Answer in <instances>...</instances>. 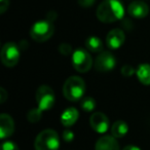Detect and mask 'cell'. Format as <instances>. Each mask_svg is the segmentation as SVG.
<instances>
[{"label":"cell","instance_id":"obj_27","mask_svg":"<svg viewBox=\"0 0 150 150\" xmlns=\"http://www.w3.org/2000/svg\"><path fill=\"white\" fill-rule=\"evenodd\" d=\"M122 150H142L141 148H139L138 146L135 145H129V146H125Z\"/></svg>","mask_w":150,"mask_h":150},{"label":"cell","instance_id":"obj_6","mask_svg":"<svg viewBox=\"0 0 150 150\" xmlns=\"http://www.w3.org/2000/svg\"><path fill=\"white\" fill-rule=\"evenodd\" d=\"M36 102L42 112L52 109L56 102V95L52 88L45 84L40 86L36 91Z\"/></svg>","mask_w":150,"mask_h":150},{"label":"cell","instance_id":"obj_17","mask_svg":"<svg viewBox=\"0 0 150 150\" xmlns=\"http://www.w3.org/2000/svg\"><path fill=\"white\" fill-rule=\"evenodd\" d=\"M129 132V125L127 122L123 120H117L113 123L112 127H111V133L112 136L115 138H122Z\"/></svg>","mask_w":150,"mask_h":150},{"label":"cell","instance_id":"obj_7","mask_svg":"<svg viewBox=\"0 0 150 150\" xmlns=\"http://www.w3.org/2000/svg\"><path fill=\"white\" fill-rule=\"evenodd\" d=\"M1 62L5 67L13 68L19 63L20 56V48L18 44L15 42H6L1 48Z\"/></svg>","mask_w":150,"mask_h":150},{"label":"cell","instance_id":"obj_14","mask_svg":"<svg viewBox=\"0 0 150 150\" xmlns=\"http://www.w3.org/2000/svg\"><path fill=\"white\" fill-rule=\"evenodd\" d=\"M78 117H79V112L77 109L70 107V108L65 109L64 112L61 114V123L64 127H69L77 121Z\"/></svg>","mask_w":150,"mask_h":150},{"label":"cell","instance_id":"obj_16","mask_svg":"<svg viewBox=\"0 0 150 150\" xmlns=\"http://www.w3.org/2000/svg\"><path fill=\"white\" fill-rule=\"evenodd\" d=\"M86 47L91 52H102L103 43L102 40L97 36H90L86 40Z\"/></svg>","mask_w":150,"mask_h":150},{"label":"cell","instance_id":"obj_23","mask_svg":"<svg viewBox=\"0 0 150 150\" xmlns=\"http://www.w3.org/2000/svg\"><path fill=\"white\" fill-rule=\"evenodd\" d=\"M74 138H75L74 133L72 131H70V129H66V131L63 132V139L67 143H71L74 140Z\"/></svg>","mask_w":150,"mask_h":150},{"label":"cell","instance_id":"obj_24","mask_svg":"<svg viewBox=\"0 0 150 150\" xmlns=\"http://www.w3.org/2000/svg\"><path fill=\"white\" fill-rule=\"evenodd\" d=\"M78 4L81 7H84V8H88L92 5H94V3L96 2V0H77Z\"/></svg>","mask_w":150,"mask_h":150},{"label":"cell","instance_id":"obj_8","mask_svg":"<svg viewBox=\"0 0 150 150\" xmlns=\"http://www.w3.org/2000/svg\"><path fill=\"white\" fill-rule=\"evenodd\" d=\"M116 66V59L110 52H102L99 54L95 61V69L100 72L112 71Z\"/></svg>","mask_w":150,"mask_h":150},{"label":"cell","instance_id":"obj_21","mask_svg":"<svg viewBox=\"0 0 150 150\" xmlns=\"http://www.w3.org/2000/svg\"><path fill=\"white\" fill-rule=\"evenodd\" d=\"M59 52H60L63 56H68V54H70L71 52H72V46L69 43L63 42V43H61L60 46H59Z\"/></svg>","mask_w":150,"mask_h":150},{"label":"cell","instance_id":"obj_1","mask_svg":"<svg viewBox=\"0 0 150 150\" xmlns=\"http://www.w3.org/2000/svg\"><path fill=\"white\" fill-rule=\"evenodd\" d=\"M96 16L102 23H114L123 18L125 6L120 0H103L97 8Z\"/></svg>","mask_w":150,"mask_h":150},{"label":"cell","instance_id":"obj_22","mask_svg":"<svg viewBox=\"0 0 150 150\" xmlns=\"http://www.w3.org/2000/svg\"><path fill=\"white\" fill-rule=\"evenodd\" d=\"M0 150H19V147L16 143L11 141H4L1 144V149Z\"/></svg>","mask_w":150,"mask_h":150},{"label":"cell","instance_id":"obj_13","mask_svg":"<svg viewBox=\"0 0 150 150\" xmlns=\"http://www.w3.org/2000/svg\"><path fill=\"white\" fill-rule=\"evenodd\" d=\"M95 150H120V148L116 138L113 136L104 135L98 139Z\"/></svg>","mask_w":150,"mask_h":150},{"label":"cell","instance_id":"obj_11","mask_svg":"<svg viewBox=\"0 0 150 150\" xmlns=\"http://www.w3.org/2000/svg\"><path fill=\"white\" fill-rule=\"evenodd\" d=\"M125 40V32L121 29H113L107 34L106 43L110 50H117L119 48Z\"/></svg>","mask_w":150,"mask_h":150},{"label":"cell","instance_id":"obj_12","mask_svg":"<svg viewBox=\"0 0 150 150\" xmlns=\"http://www.w3.org/2000/svg\"><path fill=\"white\" fill-rule=\"evenodd\" d=\"M15 132V122L11 115L2 113L0 115V139L11 137Z\"/></svg>","mask_w":150,"mask_h":150},{"label":"cell","instance_id":"obj_2","mask_svg":"<svg viewBox=\"0 0 150 150\" xmlns=\"http://www.w3.org/2000/svg\"><path fill=\"white\" fill-rule=\"evenodd\" d=\"M86 93V82L79 76H70L63 86V95L71 102L81 101Z\"/></svg>","mask_w":150,"mask_h":150},{"label":"cell","instance_id":"obj_18","mask_svg":"<svg viewBox=\"0 0 150 150\" xmlns=\"http://www.w3.org/2000/svg\"><path fill=\"white\" fill-rule=\"evenodd\" d=\"M80 107H81L82 110L86 111V112H92L97 107L96 101H95L94 98L86 97V98L81 99V101H80Z\"/></svg>","mask_w":150,"mask_h":150},{"label":"cell","instance_id":"obj_25","mask_svg":"<svg viewBox=\"0 0 150 150\" xmlns=\"http://www.w3.org/2000/svg\"><path fill=\"white\" fill-rule=\"evenodd\" d=\"M9 6V0H0V13H4Z\"/></svg>","mask_w":150,"mask_h":150},{"label":"cell","instance_id":"obj_4","mask_svg":"<svg viewBox=\"0 0 150 150\" xmlns=\"http://www.w3.org/2000/svg\"><path fill=\"white\" fill-rule=\"evenodd\" d=\"M54 27L52 22L50 20H41L37 21L32 25L30 29V36L36 42L47 41L54 35Z\"/></svg>","mask_w":150,"mask_h":150},{"label":"cell","instance_id":"obj_10","mask_svg":"<svg viewBox=\"0 0 150 150\" xmlns=\"http://www.w3.org/2000/svg\"><path fill=\"white\" fill-rule=\"evenodd\" d=\"M127 13L135 19H144L149 13V6L141 0H135L129 3L127 7Z\"/></svg>","mask_w":150,"mask_h":150},{"label":"cell","instance_id":"obj_5","mask_svg":"<svg viewBox=\"0 0 150 150\" xmlns=\"http://www.w3.org/2000/svg\"><path fill=\"white\" fill-rule=\"evenodd\" d=\"M72 65L77 72L86 73L93 66V59L90 52L83 48H77L72 54Z\"/></svg>","mask_w":150,"mask_h":150},{"label":"cell","instance_id":"obj_9","mask_svg":"<svg viewBox=\"0 0 150 150\" xmlns=\"http://www.w3.org/2000/svg\"><path fill=\"white\" fill-rule=\"evenodd\" d=\"M90 125L95 132L99 134H104L108 131L109 127L108 117L102 112H94L91 115Z\"/></svg>","mask_w":150,"mask_h":150},{"label":"cell","instance_id":"obj_26","mask_svg":"<svg viewBox=\"0 0 150 150\" xmlns=\"http://www.w3.org/2000/svg\"><path fill=\"white\" fill-rule=\"evenodd\" d=\"M0 96H1V103H4L5 100H6L7 98V95H6V92H5V90L3 88H0Z\"/></svg>","mask_w":150,"mask_h":150},{"label":"cell","instance_id":"obj_20","mask_svg":"<svg viewBox=\"0 0 150 150\" xmlns=\"http://www.w3.org/2000/svg\"><path fill=\"white\" fill-rule=\"evenodd\" d=\"M120 72L125 77H131L132 75L136 73V70L131 65H125V66H122V68H121Z\"/></svg>","mask_w":150,"mask_h":150},{"label":"cell","instance_id":"obj_3","mask_svg":"<svg viewBox=\"0 0 150 150\" xmlns=\"http://www.w3.org/2000/svg\"><path fill=\"white\" fill-rule=\"evenodd\" d=\"M36 150H59L60 148V138L54 129H44L40 132L35 139Z\"/></svg>","mask_w":150,"mask_h":150},{"label":"cell","instance_id":"obj_15","mask_svg":"<svg viewBox=\"0 0 150 150\" xmlns=\"http://www.w3.org/2000/svg\"><path fill=\"white\" fill-rule=\"evenodd\" d=\"M137 78L144 86H150V65L149 64H141L138 66L136 70Z\"/></svg>","mask_w":150,"mask_h":150},{"label":"cell","instance_id":"obj_19","mask_svg":"<svg viewBox=\"0 0 150 150\" xmlns=\"http://www.w3.org/2000/svg\"><path fill=\"white\" fill-rule=\"evenodd\" d=\"M42 116V111L39 108H33L31 110H29V112L27 113V119L29 122L31 123H36L41 119Z\"/></svg>","mask_w":150,"mask_h":150}]
</instances>
